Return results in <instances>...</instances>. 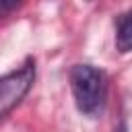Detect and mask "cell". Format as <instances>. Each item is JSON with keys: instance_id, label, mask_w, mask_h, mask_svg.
<instances>
[{"instance_id": "2", "label": "cell", "mask_w": 132, "mask_h": 132, "mask_svg": "<svg viewBox=\"0 0 132 132\" xmlns=\"http://www.w3.org/2000/svg\"><path fill=\"white\" fill-rule=\"evenodd\" d=\"M35 80V60L27 58L19 68L0 76V118L10 113L31 91Z\"/></svg>"}, {"instance_id": "5", "label": "cell", "mask_w": 132, "mask_h": 132, "mask_svg": "<svg viewBox=\"0 0 132 132\" xmlns=\"http://www.w3.org/2000/svg\"><path fill=\"white\" fill-rule=\"evenodd\" d=\"M113 132H126V124H120V126H118Z\"/></svg>"}, {"instance_id": "3", "label": "cell", "mask_w": 132, "mask_h": 132, "mask_svg": "<svg viewBox=\"0 0 132 132\" xmlns=\"http://www.w3.org/2000/svg\"><path fill=\"white\" fill-rule=\"evenodd\" d=\"M116 47L120 54L132 52V8L122 12L116 21Z\"/></svg>"}, {"instance_id": "1", "label": "cell", "mask_w": 132, "mask_h": 132, "mask_svg": "<svg viewBox=\"0 0 132 132\" xmlns=\"http://www.w3.org/2000/svg\"><path fill=\"white\" fill-rule=\"evenodd\" d=\"M70 89L76 109L87 118L103 113L107 97V80L103 70L91 64H74L70 70Z\"/></svg>"}, {"instance_id": "4", "label": "cell", "mask_w": 132, "mask_h": 132, "mask_svg": "<svg viewBox=\"0 0 132 132\" xmlns=\"http://www.w3.org/2000/svg\"><path fill=\"white\" fill-rule=\"evenodd\" d=\"M19 4L16 2H6V0H0V19L6 14V12H10V10H14Z\"/></svg>"}]
</instances>
